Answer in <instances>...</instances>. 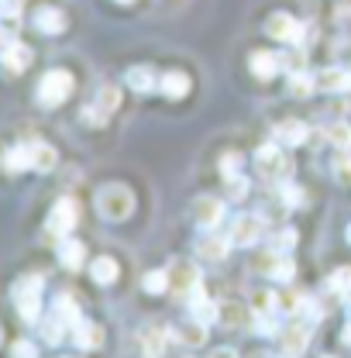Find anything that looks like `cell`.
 Masks as SVG:
<instances>
[{"instance_id": "cell-1", "label": "cell", "mask_w": 351, "mask_h": 358, "mask_svg": "<svg viewBox=\"0 0 351 358\" xmlns=\"http://www.w3.org/2000/svg\"><path fill=\"white\" fill-rule=\"evenodd\" d=\"M96 210H100L103 221H128L134 214V193L121 182H110L96 193Z\"/></svg>"}, {"instance_id": "cell-2", "label": "cell", "mask_w": 351, "mask_h": 358, "mask_svg": "<svg viewBox=\"0 0 351 358\" xmlns=\"http://www.w3.org/2000/svg\"><path fill=\"white\" fill-rule=\"evenodd\" d=\"M166 272H169V293L176 300H193V293H200V268L189 259H173Z\"/></svg>"}, {"instance_id": "cell-3", "label": "cell", "mask_w": 351, "mask_h": 358, "mask_svg": "<svg viewBox=\"0 0 351 358\" xmlns=\"http://www.w3.org/2000/svg\"><path fill=\"white\" fill-rule=\"evenodd\" d=\"M14 303H17L21 320L35 324L38 313H42V275H24V279H17V286H14Z\"/></svg>"}, {"instance_id": "cell-4", "label": "cell", "mask_w": 351, "mask_h": 358, "mask_svg": "<svg viewBox=\"0 0 351 358\" xmlns=\"http://www.w3.org/2000/svg\"><path fill=\"white\" fill-rule=\"evenodd\" d=\"M69 93H73V76L66 69H48L42 76V83H38V103L59 107V103H66Z\"/></svg>"}, {"instance_id": "cell-5", "label": "cell", "mask_w": 351, "mask_h": 358, "mask_svg": "<svg viewBox=\"0 0 351 358\" xmlns=\"http://www.w3.org/2000/svg\"><path fill=\"white\" fill-rule=\"evenodd\" d=\"M255 166H259V176H265V179H282L289 173V159L282 155L279 141L262 145V148L255 152Z\"/></svg>"}, {"instance_id": "cell-6", "label": "cell", "mask_w": 351, "mask_h": 358, "mask_svg": "<svg viewBox=\"0 0 351 358\" xmlns=\"http://www.w3.org/2000/svg\"><path fill=\"white\" fill-rule=\"evenodd\" d=\"M76 221H80V207H76V200H73V196L55 200V207H52V214H48V231L59 234V238H69V231L76 227Z\"/></svg>"}, {"instance_id": "cell-7", "label": "cell", "mask_w": 351, "mask_h": 358, "mask_svg": "<svg viewBox=\"0 0 351 358\" xmlns=\"http://www.w3.org/2000/svg\"><path fill=\"white\" fill-rule=\"evenodd\" d=\"M265 31H268L275 42H300V38H303V24H300L293 14H286V10H275V14L265 21Z\"/></svg>"}, {"instance_id": "cell-8", "label": "cell", "mask_w": 351, "mask_h": 358, "mask_svg": "<svg viewBox=\"0 0 351 358\" xmlns=\"http://www.w3.org/2000/svg\"><path fill=\"white\" fill-rule=\"evenodd\" d=\"M189 214H193V221L200 224V227H217V224L224 221V200L210 196V193H200V196L193 200Z\"/></svg>"}, {"instance_id": "cell-9", "label": "cell", "mask_w": 351, "mask_h": 358, "mask_svg": "<svg viewBox=\"0 0 351 358\" xmlns=\"http://www.w3.org/2000/svg\"><path fill=\"white\" fill-rule=\"evenodd\" d=\"M259 238H262V221L259 217H238V221L231 224V245L252 248Z\"/></svg>"}, {"instance_id": "cell-10", "label": "cell", "mask_w": 351, "mask_h": 358, "mask_svg": "<svg viewBox=\"0 0 351 358\" xmlns=\"http://www.w3.org/2000/svg\"><path fill=\"white\" fill-rule=\"evenodd\" d=\"M0 66H3L7 73H24V69L31 66V48L21 42H7L0 48Z\"/></svg>"}, {"instance_id": "cell-11", "label": "cell", "mask_w": 351, "mask_h": 358, "mask_svg": "<svg viewBox=\"0 0 351 358\" xmlns=\"http://www.w3.org/2000/svg\"><path fill=\"white\" fill-rule=\"evenodd\" d=\"M279 334H282V355L286 358H300L307 352V345H310L307 324H289V327L279 331Z\"/></svg>"}, {"instance_id": "cell-12", "label": "cell", "mask_w": 351, "mask_h": 358, "mask_svg": "<svg viewBox=\"0 0 351 358\" xmlns=\"http://www.w3.org/2000/svg\"><path fill=\"white\" fill-rule=\"evenodd\" d=\"M317 90H327V93H345L351 87V73L341 66H331V69H320L317 76Z\"/></svg>"}, {"instance_id": "cell-13", "label": "cell", "mask_w": 351, "mask_h": 358, "mask_svg": "<svg viewBox=\"0 0 351 358\" xmlns=\"http://www.w3.org/2000/svg\"><path fill=\"white\" fill-rule=\"evenodd\" d=\"M227 248H231V238H220V234H203L196 252L203 262H224L227 259Z\"/></svg>"}, {"instance_id": "cell-14", "label": "cell", "mask_w": 351, "mask_h": 358, "mask_svg": "<svg viewBox=\"0 0 351 358\" xmlns=\"http://www.w3.org/2000/svg\"><path fill=\"white\" fill-rule=\"evenodd\" d=\"M35 28L45 31V35H59V31H66V14H62L59 7H38Z\"/></svg>"}, {"instance_id": "cell-15", "label": "cell", "mask_w": 351, "mask_h": 358, "mask_svg": "<svg viewBox=\"0 0 351 358\" xmlns=\"http://www.w3.org/2000/svg\"><path fill=\"white\" fill-rule=\"evenodd\" d=\"M124 83L138 93H148V90L159 87V76H155V69L152 66H131L128 69V76H124Z\"/></svg>"}, {"instance_id": "cell-16", "label": "cell", "mask_w": 351, "mask_h": 358, "mask_svg": "<svg viewBox=\"0 0 351 358\" xmlns=\"http://www.w3.org/2000/svg\"><path fill=\"white\" fill-rule=\"evenodd\" d=\"M28 152H31V169H38V173H52V169H55V162H59L55 148H52V145H45V141H31V145H28Z\"/></svg>"}, {"instance_id": "cell-17", "label": "cell", "mask_w": 351, "mask_h": 358, "mask_svg": "<svg viewBox=\"0 0 351 358\" xmlns=\"http://www.w3.org/2000/svg\"><path fill=\"white\" fill-rule=\"evenodd\" d=\"M73 341H76V348L89 352V348H96V345L103 341V331H100L93 320H80V324L73 327Z\"/></svg>"}, {"instance_id": "cell-18", "label": "cell", "mask_w": 351, "mask_h": 358, "mask_svg": "<svg viewBox=\"0 0 351 358\" xmlns=\"http://www.w3.org/2000/svg\"><path fill=\"white\" fill-rule=\"evenodd\" d=\"M307 134L310 131L303 121H279V124H275V141H279V145H303Z\"/></svg>"}, {"instance_id": "cell-19", "label": "cell", "mask_w": 351, "mask_h": 358, "mask_svg": "<svg viewBox=\"0 0 351 358\" xmlns=\"http://www.w3.org/2000/svg\"><path fill=\"white\" fill-rule=\"evenodd\" d=\"M59 262L66 268H80L87 262V248H83V241H73V238H62V245H59Z\"/></svg>"}, {"instance_id": "cell-20", "label": "cell", "mask_w": 351, "mask_h": 358, "mask_svg": "<svg viewBox=\"0 0 351 358\" xmlns=\"http://www.w3.org/2000/svg\"><path fill=\"white\" fill-rule=\"evenodd\" d=\"M252 73L259 76V80H268V76H275L282 66H279V55L275 52H252Z\"/></svg>"}, {"instance_id": "cell-21", "label": "cell", "mask_w": 351, "mask_h": 358, "mask_svg": "<svg viewBox=\"0 0 351 358\" xmlns=\"http://www.w3.org/2000/svg\"><path fill=\"white\" fill-rule=\"evenodd\" d=\"M89 275H93V282L110 286V282H117V262L110 255H100V259L89 262Z\"/></svg>"}, {"instance_id": "cell-22", "label": "cell", "mask_w": 351, "mask_h": 358, "mask_svg": "<svg viewBox=\"0 0 351 358\" xmlns=\"http://www.w3.org/2000/svg\"><path fill=\"white\" fill-rule=\"evenodd\" d=\"M189 313H193V320H200V324H214V320L220 317V307L217 303H210V300L203 296V289H200V293H193Z\"/></svg>"}, {"instance_id": "cell-23", "label": "cell", "mask_w": 351, "mask_h": 358, "mask_svg": "<svg viewBox=\"0 0 351 358\" xmlns=\"http://www.w3.org/2000/svg\"><path fill=\"white\" fill-rule=\"evenodd\" d=\"M159 90H162L169 100H179V96L189 93V76H186V73H166V76L159 80Z\"/></svg>"}, {"instance_id": "cell-24", "label": "cell", "mask_w": 351, "mask_h": 358, "mask_svg": "<svg viewBox=\"0 0 351 358\" xmlns=\"http://www.w3.org/2000/svg\"><path fill=\"white\" fill-rule=\"evenodd\" d=\"M3 169H7V173H24V169H31V152H28V145L7 148V152H3Z\"/></svg>"}, {"instance_id": "cell-25", "label": "cell", "mask_w": 351, "mask_h": 358, "mask_svg": "<svg viewBox=\"0 0 351 358\" xmlns=\"http://www.w3.org/2000/svg\"><path fill=\"white\" fill-rule=\"evenodd\" d=\"M93 107H96L103 117H110V114L121 107V90L110 87V83H107V87H100V93H96V103H93Z\"/></svg>"}, {"instance_id": "cell-26", "label": "cell", "mask_w": 351, "mask_h": 358, "mask_svg": "<svg viewBox=\"0 0 351 358\" xmlns=\"http://www.w3.org/2000/svg\"><path fill=\"white\" fill-rule=\"evenodd\" d=\"M55 317H59V320H62L69 331H73V327L83 320V317H80V307H76L69 296H59V300H55Z\"/></svg>"}, {"instance_id": "cell-27", "label": "cell", "mask_w": 351, "mask_h": 358, "mask_svg": "<svg viewBox=\"0 0 351 358\" xmlns=\"http://www.w3.org/2000/svg\"><path fill=\"white\" fill-rule=\"evenodd\" d=\"M141 341H145V358H159L162 348H166V331L162 327H148L141 334Z\"/></svg>"}, {"instance_id": "cell-28", "label": "cell", "mask_w": 351, "mask_h": 358, "mask_svg": "<svg viewBox=\"0 0 351 358\" xmlns=\"http://www.w3.org/2000/svg\"><path fill=\"white\" fill-rule=\"evenodd\" d=\"M179 341H182V345H189V348H200V345L207 341V324L193 320L189 327H182V331H179Z\"/></svg>"}, {"instance_id": "cell-29", "label": "cell", "mask_w": 351, "mask_h": 358, "mask_svg": "<svg viewBox=\"0 0 351 358\" xmlns=\"http://www.w3.org/2000/svg\"><path fill=\"white\" fill-rule=\"evenodd\" d=\"M313 90H317V80H313V76H307V73H293V76H289V93H293V96L307 100Z\"/></svg>"}, {"instance_id": "cell-30", "label": "cell", "mask_w": 351, "mask_h": 358, "mask_svg": "<svg viewBox=\"0 0 351 358\" xmlns=\"http://www.w3.org/2000/svg\"><path fill=\"white\" fill-rule=\"evenodd\" d=\"M145 293H152V296H159V293H169V272H166V268H155V272H148V275H145Z\"/></svg>"}, {"instance_id": "cell-31", "label": "cell", "mask_w": 351, "mask_h": 358, "mask_svg": "<svg viewBox=\"0 0 351 358\" xmlns=\"http://www.w3.org/2000/svg\"><path fill=\"white\" fill-rule=\"evenodd\" d=\"M62 331H69V327H66V324H62L55 313H52V317L42 324V338L48 341V345H59V341H62Z\"/></svg>"}, {"instance_id": "cell-32", "label": "cell", "mask_w": 351, "mask_h": 358, "mask_svg": "<svg viewBox=\"0 0 351 358\" xmlns=\"http://www.w3.org/2000/svg\"><path fill=\"white\" fill-rule=\"evenodd\" d=\"M327 138H331L338 148H351V124H345V121L331 124V128H327Z\"/></svg>"}, {"instance_id": "cell-33", "label": "cell", "mask_w": 351, "mask_h": 358, "mask_svg": "<svg viewBox=\"0 0 351 358\" xmlns=\"http://www.w3.org/2000/svg\"><path fill=\"white\" fill-rule=\"evenodd\" d=\"M217 320H220V324H227V327H234V324H241V320H245V310H241L238 303H224Z\"/></svg>"}, {"instance_id": "cell-34", "label": "cell", "mask_w": 351, "mask_h": 358, "mask_svg": "<svg viewBox=\"0 0 351 358\" xmlns=\"http://www.w3.org/2000/svg\"><path fill=\"white\" fill-rule=\"evenodd\" d=\"M279 66H282L289 76H293V73H303V55H300V52H282V55H279Z\"/></svg>"}, {"instance_id": "cell-35", "label": "cell", "mask_w": 351, "mask_h": 358, "mask_svg": "<svg viewBox=\"0 0 351 358\" xmlns=\"http://www.w3.org/2000/svg\"><path fill=\"white\" fill-rule=\"evenodd\" d=\"M227 196H231V200H245V196H248V179L227 176Z\"/></svg>"}, {"instance_id": "cell-36", "label": "cell", "mask_w": 351, "mask_h": 358, "mask_svg": "<svg viewBox=\"0 0 351 358\" xmlns=\"http://www.w3.org/2000/svg\"><path fill=\"white\" fill-rule=\"evenodd\" d=\"M334 293H348L351 289V268H338L334 275H331V282H327Z\"/></svg>"}, {"instance_id": "cell-37", "label": "cell", "mask_w": 351, "mask_h": 358, "mask_svg": "<svg viewBox=\"0 0 351 358\" xmlns=\"http://www.w3.org/2000/svg\"><path fill=\"white\" fill-rule=\"evenodd\" d=\"M21 17V0H0V21H17Z\"/></svg>"}, {"instance_id": "cell-38", "label": "cell", "mask_w": 351, "mask_h": 358, "mask_svg": "<svg viewBox=\"0 0 351 358\" xmlns=\"http://www.w3.org/2000/svg\"><path fill=\"white\" fill-rule=\"evenodd\" d=\"M282 200H286V207H300V203H303V186L286 182V186H282Z\"/></svg>"}, {"instance_id": "cell-39", "label": "cell", "mask_w": 351, "mask_h": 358, "mask_svg": "<svg viewBox=\"0 0 351 358\" xmlns=\"http://www.w3.org/2000/svg\"><path fill=\"white\" fill-rule=\"evenodd\" d=\"M10 355H14V358H38V348H35L31 341H14Z\"/></svg>"}, {"instance_id": "cell-40", "label": "cell", "mask_w": 351, "mask_h": 358, "mask_svg": "<svg viewBox=\"0 0 351 358\" xmlns=\"http://www.w3.org/2000/svg\"><path fill=\"white\" fill-rule=\"evenodd\" d=\"M334 176L341 179V182H351V159L348 155H341V159L334 162Z\"/></svg>"}, {"instance_id": "cell-41", "label": "cell", "mask_w": 351, "mask_h": 358, "mask_svg": "<svg viewBox=\"0 0 351 358\" xmlns=\"http://www.w3.org/2000/svg\"><path fill=\"white\" fill-rule=\"evenodd\" d=\"M293 241H296V234H293V231H282V234H279V238L272 241V248H275V252H286V248H289Z\"/></svg>"}, {"instance_id": "cell-42", "label": "cell", "mask_w": 351, "mask_h": 358, "mask_svg": "<svg viewBox=\"0 0 351 358\" xmlns=\"http://www.w3.org/2000/svg\"><path fill=\"white\" fill-rule=\"evenodd\" d=\"M238 162H241L238 155H224V166H220L224 176H238Z\"/></svg>"}, {"instance_id": "cell-43", "label": "cell", "mask_w": 351, "mask_h": 358, "mask_svg": "<svg viewBox=\"0 0 351 358\" xmlns=\"http://www.w3.org/2000/svg\"><path fill=\"white\" fill-rule=\"evenodd\" d=\"M210 358H238V355H234V348H217Z\"/></svg>"}, {"instance_id": "cell-44", "label": "cell", "mask_w": 351, "mask_h": 358, "mask_svg": "<svg viewBox=\"0 0 351 358\" xmlns=\"http://www.w3.org/2000/svg\"><path fill=\"white\" fill-rule=\"evenodd\" d=\"M341 341H345V345H351V317H348V324H345V331H341Z\"/></svg>"}, {"instance_id": "cell-45", "label": "cell", "mask_w": 351, "mask_h": 358, "mask_svg": "<svg viewBox=\"0 0 351 358\" xmlns=\"http://www.w3.org/2000/svg\"><path fill=\"white\" fill-rule=\"evenodd\" d=\"M345 238H348V241H351V224H348V231H345Z\"/></svg>"}, {"instance_id": "cell-46", "label": "cell", "mask_w": 351, "mask_h": 358, "mask_svg": "<svg viewBox=\"0 0 351 358\" xmlns=\"http://www.w3.org/2000/svg\"><path fill=\"white\" fill-rule=\"evenodd\" d=\"M345 300H348V307H351V289H348V293H345Z\"/></svg>"}, {"instance_id": "cell-47", "label": "cell", "mask_w": 351, "mask_h": 358, "mask_svg": "<svg viewBox=\"0 0 351 358\" xmlns=\"http://www.w3.org/2000/svg\"><path fill=\"white\" fill-rule=\"evenodd\" d=\"M117 3H131V0H117Z\"/></svg>"}]
</instances>
